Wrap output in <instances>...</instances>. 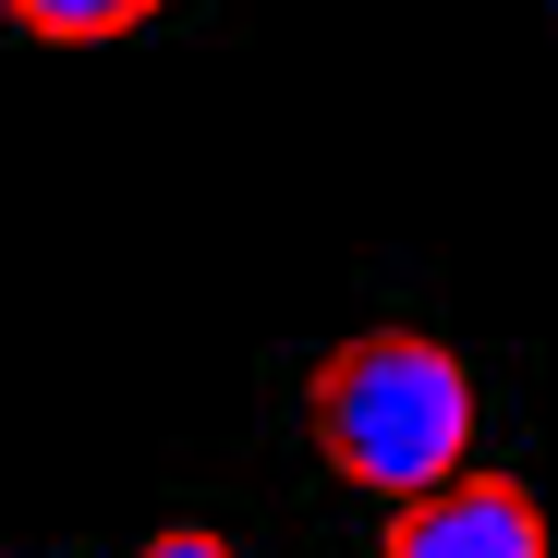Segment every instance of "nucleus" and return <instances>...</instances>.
<instances>
[{
  "instance_id": "obj_1",
  "label": "nucleus",
  "mask_w": 558,
  "mask_h": 558,
  "mask_svg": "<svg viewBox=\"0 0 558 558\" xmlns=\"http://www.w3.org/2000/svg\"><path fill=\"white\" fill-rule=\"evenodd\" d=\"M474 425H486V401H474V364H461L437 328H352L316 377H304V437H316V461L352 486V498H413V486H437V474H461L474 461Z\"/></svg>"
},
{
  "instance_id": "obj_2",
  "label": "nucleus",
  "mask_w": 558,
  "mask_h": 558,
  "mask_svg": "<svg viewBox=\"0 0 558 558\" xmlns=\"http://www.w3.org/2000/svg\"><path fill=\"white\" fill-rule=\"evenodd\" d=\"M377 558H546V498L522 474H486V461H461V474L389 498V534Z\"/></svg>"
},
{
  "instance_id": "obj_3",
  "label": "nucleus",
  "mask_w": 558,
  "mask_h": 558,
  "mask_svg": "<svg viewBox=\"0 0 558 558\" xmlns=\"http://www.w3.org/2000/svg\"><path fill=\"white\" fill-rule=\"evenodd\" d=\"M25 37H49V49H110V37H134V25H158L170 0H0Z\"/></svg>"
},
{
  "instance_id": "obj_4",
  "label": "nucleus",
  "mask_w": 558,
  "mask_h": 558,
  "mask_svg": "<svg viewBox=\"0 0 558 558\" xmlns=\"http://www.w3.org/2000/svg\"><path fill=\"white\" fill-rule=\"evenodd\" d=\"M134 558H243V546H231L219 522H158V534H146Z\"/></svg>"
}]
</instances>
